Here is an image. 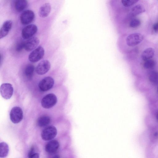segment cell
I'll list each match as a JSON object with an SVG mask.
<instances>
[{
    "instance_id": "6da1fadb",
    "label": "cell",
    "mask_w": 158,
    "mask_h": 158,
    "mask_svg": "<svg viewBox=\"0 0 158 158\" xmlns=\"http://www.w3.org/2000/svg\"><path fill=\"white\" fill-rule=\"evenodd\" d=\"M143 39L142 35L139 33H134L129 35L127 37L125 42L128 46L132 47L140 44Z\"/></svg>"
},
{
    "instance_id": "7a4b0ae2",
    "label": "cell",
    "mask_w": 158,
    "mask_h": 158,
    "mask_svg": "<svg viewBox=\"0 0 158 158\" xmlns=\"http://www.w3.org/2000/svg\"><path fill=\"white\" fill-rule=\"evenodd\" d=\"M57 101V98L54 94H49L45 95L42 99L41 104L44 108L49 109L55 106Z\"/></svg>"
},
{
    "instance_id": "3957f363",
    "label": "cell",
    "mask_w": 158,
    "mask_h": 158,
    "mask_svg": "<svg viewBox=\"0 0 158 158\" xmlns=\"http://www.w3.org/2000/svg\"><path fill=\"white\" fill-rule=\"evenodd\" d=\"M57 134L56 128L52 126L47 127L42 131L41 136L44 140L48 141L54 139Z\"/></svg>"
},
{
    "instance_id": "277c9868",
    "label": "cell",
    "mask_w": 158,
    "mask_h": 158,
    "mask_svg": "<svg viewBox=\"0 0 158 158\" xmlns=\"http://www.w3.org/2000/svg\"><path fill=\"white\" fill-rule=\"evenodd\" d=\"M10 116L11 122L14 123H17L23 119V112L20 107L15 106L11 110Z\"/></svg>"
},
{
    "instance_id": "5b68a950",
    "label": "cell",
    "mask_w": 158,
    "mask_h": 158,
    "mask_svg": "<svg viewBox=\"0 0 158 158\" xmlns=\"http://www.w3.org/2000/svg\"><path fill=\"white\" fill-rule=\"evenodd\" d=\"M44 50L41 46H39L29 55L28 59L31 62L35 63L41 59L44 56Z\"/></svg>"
},
{
    "instance_id": "8992f818",
    "label": "cell",
    "mask_w": 158,
    "mask_h": 158,
    "mask_svg": "<svg viewBox=\"0 0 158 158\" xmlns=\"http://www.w3.org/2000/svg\"><path fill=\"white\" fill-rule=\"evenodd\" d=\"M37 27L35 25H28L22 29V36L24 39H28L32 37L37 32Z\"/></svg>"
},
{
    "instance_id": "52a82bcc",
    "label": "cell",
    "mask_w": 158,
    "mask_h": 158,
    "mask_svg": "<svg viewBox=\"0 0 158 158\" xmlns=\"http://www.w3.org/2000/svg\"><path fill=\"white\" fill-rule=\"evenodd\" d=\"M35 18L34 12L31 10L24 11L21 15L20 20L21 23L23 25H26L31 23Z\"/></svg>"
},
{
    "instance_id": "ba28073f",
    "label": "cell",
    "mask_w": 158,
    "mask_h": 158,
    "mask_svg": "<svg viewBox=\"0 0 158 158\" xmlns=\"http://www.w3.org/2000/svg\"><path fill=\"white\" fill-rule=\"evenodd\" d=\"M0 94L4 99H8L12 97L14 91L13 87L10 83L2 84L0 86Z\"/></svg>"
},
{
    "instance_id": "9c48e42d",
    "label": "cell",
    "mask_w": 158,
    "mask_h": 158,
    "mask_svg": "<svg viewBox=\"0 0 158 158\" xmlns=\"http://www.w3.org/2000/svg\"><path fill=\"white\" fill-rule=\"evenodd\" d=\"M54 84L53 79L50 77H45L39 83L38 87L42 91H46L51 89Z\"/></svg>"
},
{
    "instance_id": "30bf717a",
    "label": "cell",
    "mask_w": 158,
    "mask_h": 158,
    "mask_svg": "<svg viewBox=\"0 0 158 158\" xmlns=\"http://www.w3.org/2000/svg\"><path fill=\"white\" fill-rule=\"evenodd\" d=\"M51 68V64L47 60H43L40 62L35 68L36 73L40 75H43L47 73Z\"/></svg>"
},
{
    "instance_id": "8fae6325",
    "label": "cell",
    "mask_w": 158,
    "mask_h": 158,
    "mask_svg": "<svg viewBox=\"0 0 158 158\" xmlns=\"http://www.w3.org/2000/svg\"><path fill=\"white\" fill-rule=\"evenodd\" d=\"M40 43L39 39L32 37L27 39L24 42V49L27 51H31L35 49Z\"/></svg>"
},
{
    "instance_id": "7c38bea8",
    "label": "cell",
    "mask_w": 158,
    "mask_h": 158,
    "mask_svg": "<svg viewBox=\"0 0 158 158\" xmlns=\"http://www.w3.org/2000/svg\"><path fill=\"white\" fill-rule=\"evenodd\" d=\"M60 146L58 142L56 140H53L48 142L46 145L45 150L48 153L53 155L58 150Z\"/></svg>"
},
{
    "instance_id": "4fadbf2b",
    "label": "cell",
    "mask_w": 158,
    "mask_h": 158,
    "mask_svg": "<svg viewBox=\"0 0 158 158\" xmlns=\"http://www.w3.org/2000/svg\"><path fill=\"white\" fill-rule=\"evenodd\" d=\"M13 23L11 20H7L4 22L0 29V39L6 36L12 27Z\"/></svg>"
},
{
    "instance_id": "5bb4252c",
    "label": "cell",
    "mask_w": 158,
    "mask_h": 158,
    "mask_svg": "<svg viewBox=\"0 0 158 158\" xmlns=\"http://www.w3.org/2000/svg\"><path fill=\"white\" fill-rule=\"evenodd\" d=\"M51 10V6L49 3H46L43 5L40 8L39 14L42 18H45L50 14Z\"/></svg>"
},
{
    "instance_id": "9a60e30c",
    "label": "cell",
    "mask_w": 158,
    "mask_h": 158,
    "mask_svg": "<svg viewBox=\"0 0 158 158\" xmlns=\"http://www.w3.org/2000/svg\"><path fill=\"white\" fill-rule=\"evenodd\" d=\"M27 0H16L15 3V8L18 12H21L25 9L27 6Z\"/></svg>"
},
{
    "instance_id": "2e32d148",
    "label": "cell",
    "mask_w": 158,
    "mask_h": 158,
    "mask_svg": "<svg viewBox=\"0 0 158 158\" xmlns=\"http://www.w3.org/2000/svg\"><path fill=\"white\" fill-rule=\"evenodd\" d=\"M145 10V9L142 6L140 5H137L131 9L129 14L130 16L131 17H135L144 12Z\"/></svg>"
},
{
    "instance_id": "e0dca14e",
    "label": "cell",
    "mask_w": 158,
    "mask_h": 158,
    "mask_svg": "<svg viewBox=\"0 0 158 158\" xmlns=\"http://www.w3.org/2000/svg\"><path fill=\"white\" fill-rule=\"evenodd\" d=\"M50 122L51 118L49 117L43 115L38 118L37 120V124L40 127H44L48 125Z\"/></svg>"
},
{
    "instance_id": "ac0fdd59",
    "label": "cell",
    "mask_w": 158,
    "mask_h": 158,
    "mask_svg": "<svg viewBox=\"0 0 158 158\" xmlns=\"http://www.w3.org/2000/svg\"><path fill=\"white\" fill-rule=\"evenodd\" d=\"M154 53V50L152 48H147L142 52V58L144 61L150 59L153 56Z\"/></svg>"
},
{
    "instance_id": "d6986e66",
    "label": "cell",
    "mask_w": 158,
    "mask_h": 158,
    "mask_svg": "<svg viewBox=\"0 0 158 158\" xmlns=\"http://www.w3.org/2000/svg\"><path fill=\"white\" fill-rule=\"evenodd\" d=\"M9 148L8 145L4 142H2L0 144V157H6L9 153Z\"/></svg>"
},
{
    "instance_id": "ffe728a7",
    "label": "cell",
    "mask_w": 158,
    "mask_h": 158,
    "mask_svg": "<svg viewBox=\"0 0 158 158\" xmlns=\"http://www.w3.org/2000/svg\"><path fill=\"white\" fill-rule=\"evenodd\" d=\"M34 70V66L31 64H29L26 67L24 70V74L26 77L31 79L32 77Z\"/></svg>"
},
{
    "instance_id": "44dd1931",
    "label": "cell",
    "mask_w": 158,
    "mask_h": 158,
    "mask_svg": "<svg viewBox=\"0 0 158 158\" xmlns=\"http://www.w3.org/2000/svg\"><path fill=\"white\" fill-rule=\"evenodd\" d=\"M149 79L152 83L156 84H158V72H151L149 75Z\"/></svg>"
},
{
    "instance_id": "7402d4cb",
    "label": "cell",
    "mask_w": 158,
    "mask_h": 158,
    "mask_svg": "<svg viewBox=\"0 0 158 158\" xmlns=\"http://www.w3.org/2000/svg\"><path fill=\"white\" fill-rule=\"evenodd\" d=\"M36 148L34 146L31 147L28 153V155L29 158H37L39 157V154Z\"/></svg>"
},
{
    "instance_id": "603a6c76",
    "label": "cell",
    "mask_w": 158,
    "mask_h": 158,
    "mask_svg": "<svg viewBox=\"0 0 158 158\" xmlns=\"http://www.w3.org/2000/svg\"><path fill=\"white\" fill-rule=\"evenodd\" d=\"M145 61L143 64V66L145 68L151 69L155 66V62L154 60L150 59Z\"/></svg>"
},
{
    "instance_id": "cb8c5ba5",
    "label": "cell",
    "mask_w": 158,
    "mask_h": 158,
    "mask_svg": "<svg viewBox=\"0 0 158 158\" xmlns=\"http://www.w3.org/2000/svg\"><path fill=\"white\" fill-rule=\"evenodd\" d=\"M139 1V0H121V2L124 6L128 7L133 5Z\"/></svg>"
},
{
    "instance_id": "d4e9b609",
    "label": "cell",
    "mask_w": 158,
    "mask_h": 158,
    "mask_svg": "<svg viewBox=\"0 0 158 158\" xmlns=\"http://www.w3.org/2000/svg\"><path fill=\"white\" fill-rule=\"evenodd\" d=\"M141 24L140 21L138 19H134L131 20L129 23V26L131 28H135L139 27Z\"/></svg>"
},
{
    "instance_id": "484cf974",
    "label": "cell",
    "mask_w": 158,
    "mask_h": 158,
    "mask_svg": "<svg viewBox=\"0 0 158 158\" xmlns=\"http://www.w3.org/2000/svg\"><path fill=\"white\" fill-rule=\"evenodd\" d=\"M24 42L25 41H22L18 42L16 47V50L17 51L20 52L24 49Z\"/></svg>"
},
{
    "instance_id": "4316f807",
    "label": "cell",
    "mask_w": 158,
    "mask_h": 158,
    "mask_svg": "<svg viewBox=\"0 0 158 158\" xmlns=\"http://www.w3.org/2000/svg\"><path fill=\"white\" fill-rule=\"evenodd\" d=\"M152 28L155 32H158V21L153 25Z\"/></svg>"
},
{
    "instance_id": "83f0119b",
    "label": "cell",
    "mask_w": 158,
    "mask_h": 158,
    "mask_svg": "<svg viewBox=\"0 0 158 158\" xmlns=\"http://www.w3.org/2000/svg\"><path fill=\"white\" fill-rule=\"evenodd\" d=\"M156 118L157 120L158 121V112L157 113L156 115Z\"/></svg>"
},
{
    "instance_id": "f1b7e54d",
    "label": "cell",
    "mask_w": 158,
    "mask_h": 158,
    "mask_svg": "<svg viewBox=\"0 0 158 158\" xmlns=\"http://www.w3.org/2000/svg\"><path fill=\"white\" fill-rule=\"evenodd\" d=\"M157 92L158 93V87L157 89Z\"/></svg>"
}]
</instances>
